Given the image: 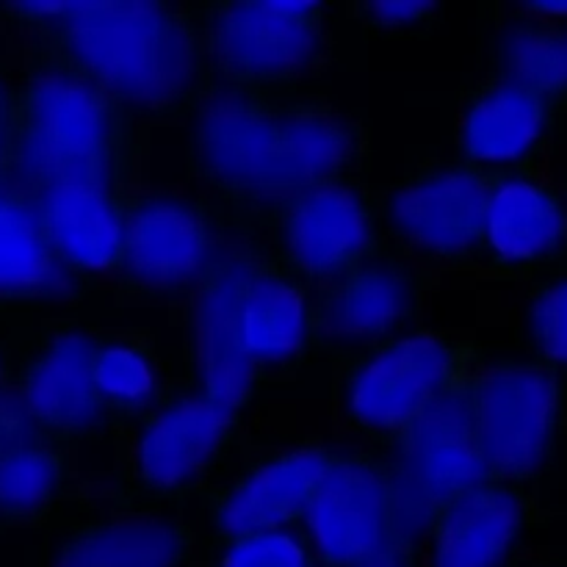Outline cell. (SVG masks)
<instances>
[{"instance_id": "21", "label": "cell", "mask_w": 567, "mask_h": 567, "mask_svg": "<svg viewBox=\"0 0 567 567\" xmlns=\"http://www.w3.org/2000/svg\"><path fill=\"white\" fill-rule=\"evenodd\" d=\"M92 493L75 452L39 432L0 443V529H48L92 518Z\"/></svg>"}, {"instance_id": "3", "label": "cell", "mask_w": 567, "mask_h": 567, "mask_svg": "<svg viewBox=\"0 0 567 567\" xmlns=\"http://www.w3.org/2000/svg\"><path fill=\"white\" fill-rule=\"evenodd\" d=\"M9 183L37 192L55 181L138 188L142 127L92 81L31 42L9 111Z\"/></svg>"}, {"instance_id": "32", "label": "cell", "mask_w": 567, "mask_h": 567, "mask_svg": "<svg viewBox=\"0 0 567 567\" xmlns=\"http://www.w3.org/2000/svg\"><path fill=\"white\" fill-rule=\"evenodd\" d=\"M9 164H11V133H9V114L0 116V186L9 183Z\"/></svg>"}, {"instance_id": "20", "label": "cell", "mask_w": 567, "mask_h": 567, "mask_svg": "<svg viewBox=\"0 0 567 567\" xmlns=\"http://www.w3.org/2000/svg\"><path fill=\"white\" fill-rule=\"evenodd\" d=\"M142 188L103 181H55L33 194L44 238L61 269L86 282L114 275L125 244L127 205Z\"/></svg>"}, {"instance_id": "27", "label": "cell", "mask_w": 567, "mask_h": 567, "mask_svg": "<svg viewBox=\"0 0 567 567\" xmlns=\"http://www.w3.org/2000/svg\"><path fill=\"white\" fill-rule=\"evenodd\" d=\"M520 352L546 365L567 396V275L532 282L520 310Z\"/></svg>"}, {"instance_id": "34", "label": "cell", "mask_w": 567, "mask_h": 567, "mask_svg": "<svg viewBox=\"0 0 567 567\" xmlns=\"http://www.w3.org/2000/svg\"><path fill=\"white\" fill-rule=\"evenodd\" d=\"M14 360H17L14 347H11L6 338H0V388L9 385L11 377H14Z\"/></svg>"}, {"instance_id": "22", "label": "cell", "mask_w": 567, "mask_h": 567, "mask_svg": "<svg viewBox=\"0 0 567 567\" xmlns=\"http://www.w3.org/2000/svg\"><path fill=\"white\" fill-rule=\"evenodd\" d=\"M244 252H247L241 280L244 349L266 385H275L297 374L310 358H316L313 327H310L313 291L247 244Z\"/></svg>"}, {"instance_id": "14", "label": "cell", "mask_w": 567, "mask_h": 567, "mask_svg": "<svg viewBox=\"0 0 567 567\" xmlns=\"http://www.w3.org/2000/svg\"><path fill=\"white\" fill-rule=\"evenodd\" d=\"M299 526L324 567H363L404 537L382 460L371 449L330 452Z\"/></svg>"}, {"instance_id": "6", "label": "cell", "mask_w": 567, "mask_h": 567, "mask_svg": "<svg viewBox=\"0 0 567 567\" xmlns=\"http://www.w3.org/2000/svg\"><path fill=\"white\" fill-rule=\"evenodd\" d=\"M210 81L260 89L316 86L336 61L338 6L313 0L192 3Z\"/></svg>"}, {"instance_id": "37", "label": "cell", "mask_w": 567, "mask_h": 567, "mask_svg": "<svg viewBox=\"0 0 567 567\" xmlns=\"http://www.w3.org/2000/svg\"><path fill=\"white\" fill-rule=\"evenodd\" d=\"M197 565H199V563H197Z\"/></svg>"}, {"instance_id": "4", "label": "cell", "mask_w": 567, "mask_h": 567, "mask_svg": "<svg viewBox=\"0 0 567 567\" xmlns=\"http://www.w3.org/2000/svg\"><path fill=\"white\" fill-rule=\"evenodd\" d=\"M244 415L216 402L183 365L166 396L111 437V515H172L233 474Z\"/></svg>"}, {"instance_id": "17", "label": "cell", "mask_w": 567, "mask_h": 567, "mask_svg": "<svg viewBox=\"0 0 567 567\" xmlns=\"http://www.w3.org/2000/svg\"><path fill=\"white\" fill-rule=\"evenodd\" d=\"M330 452L321 441H302L236 465L199 498L205 515V540L199 543L216 546L302 524Z\"/></svg>"}, {"instance_id": "15", "label": "cell", "mask_w": 567, "mask_h": 567, "mask_svg": "<svg viewBox=\"0 0 567 567\" xmlns=\"http://www.w3.org/2000/svg\"><path fill=\"white\" fill-rule=\"evenodd\" d=\"M565 122L567 105L559 100L485 75L460 94L452 114V153L493 177L540 169Z\"/></svg>"}, {"instance_id": "13", "label": "cell", "mask_w": 567, "mask_h": 567, "mask_svg": "<svg viewBox=\"0 0 567 567\" xmlns=\"http://www.w3.org/2000/svg\"><path fill=\"white\" fill-rule=\"evenodd\" d=\"M100 327L75 319L50 321L17 352L11 391L28 424L75 452L83 443H111V426L94 396L92 363Z\"/></svg>"}, {"instance_id": "28", "label": "cell", "mask_w": 567, "mask_h": 567, "mask_svg": "<svg viewBox=\"0 0 567 567\" xmlns=\"http://www.w3.org/2000/svg\"><path fill=\"white\" fill-rule=\"evenodd\" d=\"M313 548L302 526L252 532L236 540L203 546L197 567H313Z\"/></svg>"}, {"instance_id": "19", "label": "cell", "mask_w": 567, "mask_h": 567, "mask_svg": "<svg viewBox=\"0 0 567 567\" xmlns=\"http://www.w3.org/2000/svg\"><path fill=\"white\" fill-rule=\"evenodd\" d=\"M551 520L526 493L487 480L432 509L421 540L424 567H509L526 535Z\"/></svg>"}, {"instance_id": "10", "label": "cell", "mask_w": 567, "mask_h": 567, "mask_svg": "<svg viewBox=\"0 0 567 567\" xmlns=\"http://www.w3.org/2000/svg\"><path fill=\"white\" fill-rule=\"evenodd\" d=\"M482 352L480 343L408 435L393 446L371 449L391 480L399 532L419 548L437 504L491 480L474 419V371Z\"/></svg>"}, {"instance_id": "30", "label": "cell", "mask_w": 567, "mask_h": 567, "mask_svg": "<svg viewBox=\"0 0 567 567\" xmlns=\"http://www.w3.org/2000/svg\"><path fill=\"white\" fill-rule=\"evenodd\" d=\"M363 567H424V563H421V548L415 543H410L408 537H396L385 551L377 554Z\"/></svg>"}, {"instance_id": "8", "label": "cell", "mask_w": 567, "mask_h": 567, "mask_svg": "<svg viewBox=\"0 0 567 567\" xmlns=\"http://www.w3.org/2000/svg\"><path fill=\"white\" fill-rule=\"evenodd\" d=\"M496 177L454 153L413 161L393 186H380L382 241L432 271L485 269V208Z\"/></svg>"}, {"instance_id": "18", "label": "cell", "mask_w": 567, "mask_h": 567, "mask_svg": "<svg viewBox=\"0 0 567 567\" xmlns=\"http://www.w3.org/2000/svg\"><path fill=\"white\" fill-rule=\"evenodd\" d=\"M482 275L513 282L567 275V194L540 169L509 172L493 181Z\"/></svg>"}, {"instance_id": "2", "label": "cell", "mask_w": 567, "mask_h": 567, "mask_svg": "<svg viewBox=\"0 0 567 567\" xmlns=\"http://www.w3.org/2000/svg\"><path fill=\"white\" fill-rule=\"evenodd\" d=\"M0 14L92 81L136 127L188 122L210 83L192 3L61 0L11 3Z\"/></svg>"}, {"instance_id": "9", "label": "cell", "mask_w": 567, "mask_h": 567, "mask_svg": "<svg viewBox=\"0 0 567 567\" xmlns=\"http://www.w3.org/2000/svg\"><path fill=\"white\" fill-rule=\"evenodd\" d=\"M476 349L480 343L471 338L421 327L410 336L338 360V421L343 430L371 443V449L393 446Z\"/></svg>"}, {"instance_id": "7", "label": "cell", "mask_w": 567, "mask_h": 567, "mask_svg": "<svg viewBox=\"0 0 567 567\" xmlns=\"http://www.w3.org/2000/svg\"><path fill=\"white\" fill-rule=\"evenodd\" d=\"M227 230L319 291L382 244L380 186L338 181L255 210H221Z\"/></svg>"}, {"instance_id": "24", "label": "cell", "mask_w": 567, "mask_h": 567, "mask_svg": "<svg viewBox=\"0 0 567 567\" xmlns=\"http://www.w3.org/2000/svg\"><path fill=\"white\" fill-rule=\"evenodd\" d=\"M480 14L487 75L567 105V20L535 17L520 3H487Z\"/></svg>"}, {"instance_id": "16", "label": "cell", "mask_w": 567, "mask_h": 567, "mask_svg": "<svg viewBox=\"0 0 567 567\" xmlns=\"http://www.w3.org/2000/svg\"><path fill=\"white\" fill-rule=\"evenodd\" d=\"M247 252L227 230L225 247L188 299L186 369L227 410L247 415L266 391L264 377L244 349L241 280Z\"/></svg>"}, {"instance_id": "29", "label": "cell", "mask_w": 567, "mask_h": 567, "mask_svg": "<svg viewBox=\"0 0 567 567\" xmlns=\"http://www.w3.org/2000/svg\"><path fill=\"white\" fill-rule=\"evenodd\" d=\"M369 39L385 42H410V39H430L443 25L446 6L435 0H360L341 6Z\"/></svg>"}, {"instance_id": "26", "label": "cell", "mask_w": 567, "mask_h": 567, "mask_svg": "<svg viewBox=\"0 0 567 567\" xmlns=\"http://www.w3.org/2000/svg\"><path fill=\"white\" fill-rule=\"evenodd\" d=\"M89 371L94 396L109 419L111 437L147 415L181 377L166 369L155 332L103 327L94 341Z\"/></svg>"}, {"instance_id": "31", "label": "cell", "mask_w": 567, "mask_h": 567, "mask_svg": "<svg viewBox=\"0 0 567 567\" xmlns=\"http://www.w3.org/2000/svg\"><path fill=\"white\" fill-rule=\"evenodd\" d=\"M509 567H567V548H543L535 554H520Z\"/></svg>"}, {"instance_id": "33", "label": "cell", "mask_w": 567, "mask_h": 567, "mask_svg": "<svg viewBox=\"0 0 567 567\" xmlns=\"http://www.w3.org/2000/svg\"><path fill=\"white\" fill-rule=\"evenodd\" d=\"M14 86L17 81L11 78L9 66H6V61L0 59V116H6L11 111V97H14Z\"/></svg>"}, {"instance_id": "35", "label": "cell", "mask_w": 567, "mask_h": 567, "mask_svg": "<svg viewBox=\"0 0 567 567\" xmlns=\"http://www.w3.org/2000/svg\"><path fill=\"white\" fill-rule=\"evenodd\" d=\"M313 567H324V565H319V563H313Z\"/></svg>"}, {"instance_id": "36", "label": "cell", "mask_w": 567, "mask_h": 567, "mask_svg": "<svg viewBox=\"0 0 567 567\" xmlns=\"http://www.w3.org/2000/svg\"><path fill=\"white\" fill-rule=\"evenodd\" d=\"M563 192H565V194H567V181H565V188H563Z\"/></svg>"}, {"instance_id": "23", "label": "cell", "mask_w": 567, "mask_h": 567, "mask_svg": "<svg viewBox=\"0 0 567 567\" xmlns=\"http://www.w3.org/2000/svg\"><path fill=\"white\" fill-rule=\"evenodd\" d=\"M199 532L177 515L100 513L53 532L44 567H197Z\"/></svg>"}, {"instance_id": "1", "label": "cell", "mask_w": 567, "mask_h": 567, "mask_svg": "<svg viewBox=\"0 0 567 567\" xmlns=\"http://www.w3.org/2000/svg\"><path fill=\"white\" fill-rule=\"evenodd\" d=\"M188 172L221 210H255L308 188L369 181V116L321 89L210 81L188 116Z\"/></svg>"}, {"instance_id": "5", "label": "cell", "mask_w": 567, "mask_h": 567, "mask_svg": "<svg viewBox=\"0 0 567 567\" xmlns=\"http://www.w3.org/2000/svg\"><path fill=\"white\" fill-rule=\"evenodd\" d=\"M474 419L487 476L518 487L548 520L567 515V396L529 354L482 352Z\"/></svg>"}, {"instance_id": "25", "label": "cell", "mask_w": 567, "mask_h": 567, "mask_svg": "<svg viewBox=\"0 0 567 567\" xmlns=\"http://www.w3.org/2000/svg\"><path fill=\"white\" fill-rule=\"evenodd\" d=\"M83 286L66 275L44 238L31 192L0 186V313L50 305Z\"/></svg>"}, {"instance_id": "12", "label": "cell", "mask_w": 567, "mask_h": 567, "mask_svg": "<svg viewBox=\"0 0 567 567\" xmlns=\"http://www.w3.org/2000/svg\"><path fill=\"white\" fill-rule=\"evenodd\" d=\"M435 275L385 241L347 275L313 291V352L347 360L371 347L421 330L426 293Z\"/></svg>"}, {"instance_id": "11", "label": "cell", "mask_w": 567, "mask_h": 567, "mask_svg": "<svg viewBox=\"0 0 567 567\" xmlns=\"http://www.w3.org/2000/svg\"><path fill=\"white\" fill-rule=\"evenodd\" d=\"M227 225L210 199L136 192L127 205L125 244L114 291L127 302H188L221 252Z\"/></svg>"}]
</instances>
